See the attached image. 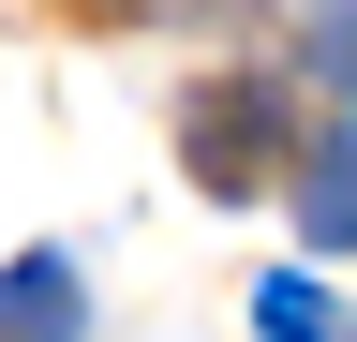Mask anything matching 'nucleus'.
Listing matches in <instances>:
<instances>
[{
	"mask_svg": "<svg viewBox=\"0 0 357 342\" xmlns=\"http://www.w3.org/2000/svg\"><path fill=\"white\" fill-rule=\"evenodd\" d=\"M298 238H312V253H357V119L298 164Z\"/></svg>",
	"mask_w": 357,
	"mask_h": 342,
	"instance_id": "nucleus-3",
	"label": "nucleus"
},
{
	"mask_svg": "<svg viewBox=\"0 0 357 342\" xmlns=\"http://www.w3.org/2000/svg\"><path fill=\"white\" fill-rule=\"evenodd\" d=\"M75 327H89L75 253H15V268H0V342H75Z\"/></svg>",
	"mask_w": 357,
	"mask_h": 342,
	"instance_id": "nucleus-2",
	"label": "nucleus"
},
{
	"mask_svg": "<svg viewBox=\"0 0 357 342\" xmlns=\"http://www.w3.org/2000/svg\"><path fill=\"white\" fill-rule=\"evenodd\" d=\"M312 75H342V90H357V0H312Z\"/></svg>",
	"mask_w": 357,
	"mask_h": 342,
	"instance_id": "nucleus-5",
	"label": "nucleus"
},
{
	"mask_svg": "<svg viewBox=\"0 0 357 342\" xmlns=\"http://www.w3.org/2000/svg\"><path fill=\"white\" fill-rule=\"evenodd\" d=\"M178 149H194L208 194H268L283 179V90H268V75H208L194 119H178Z\"/></svg>",
	"mask_w": 357,
	"mask_h": 342,
	"instance_id": "nucleus-1",
	"label": "nucleus"
},
{
	"mask_svg": "<svg viewBox=\"0 0 357 342\" xmlns=\"http://www.w3.org/2000/svg\"><path fill=\"white\" fill-rule=\"evenodd\" d=\"M253 327H268V342H342L328 283H298V268H268V283H253Z\"/></svg>",
	"mask_w": 357,
	"mask_h": 342,
	"instance_id": "nucleus-4",
	"label": "nucleus"
}]
</instances>
